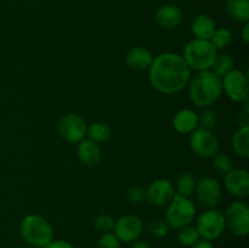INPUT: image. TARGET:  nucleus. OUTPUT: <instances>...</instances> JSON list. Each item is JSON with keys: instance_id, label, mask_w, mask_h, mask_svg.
<instances>
[{"instance_id": "f257e3e1", "label": "nucleus", "mask_w": 249, "mask_h": 248, "mask_svg": "<svg viewBox=\"0 0 249 248\" xmlns=\"http://www.w3.org/2000/svg\"><path fill=\"white\" fill-rule=\"evenodd\" d=\"M148 70V78L152 88L164 95L181 91L191 78V70L182 56L174 53H164L156 56Z\"/></svg>"}, {"instance_id": "f03ea898", "label": "nucleus", "mask_w": 249, "mask_h": 248, "mask_svg": "<svg viewBox=\"0 0 249 248\" xmlns=\"http://www.w3.org/2000/svg\"><path fill=\"white\" fill-rule=\"evenodd\" d=\"M190 100L198 107H209L223 92L221 78L211 70L201 71L189 80Z\"/></svg>"}, {"instance_id": "7ed1b4c3", "label": "nucleus", "mask_w": 249, "mask_h": 248, "mask_svg": "<svg viewBox=\"0 0 249 248\" xmlns=\"http://www.w3.org/2000/svg\"><path fill=\"white\" fill-rule=\"evenodd\" d=\"M21 235L29 246L44 248L53 241V229L44 216L28 214L21 221Z\"/></svg>"}, {"instance_id": "20e7f679", "label": "nucleus", "mask_w": 249, "mask_h": 248, "mask_svg": "<svg viewBox=\"0 0 249 248\" xmlns=\"http://www.w3.org/2000/svg\"><path fill=\"white\" fill-rule=\"evenodd\" d=\"M218 55V50L213 46L211 40H202V39H192L184 48L185 60L190 70L208 71L213 66L214 60Z\"/></svg>"}, {"instance_id": "39448f33", "label": "nucleus", "mask_w": 249, "mask_h": 248, "mask_svg": "<svg viewBox=\"0 0 249 248\" xmlns=\"http://www.w3.org/2000/svg\"><path fill=\"white\" fill-rule=\"evenodd\" d=\"M196 215V207L189 197H182L175 194L168 203L165 211V223L175 230H180L184 226L191 224Z\"/></svg>"}, {"instance_id": "423d86ee", "label": "nucleus", "mask_w": 249, "mask_h": 248, "mask_svg": "<svg viewBox=\"0 0 249 248\" xmlns=\"http://www.w3.org/2000/svg\"><path fill=\"white\" fill-rule=\"evenodd\" d=\"M195 228L199 233V237L207 241H214L220 237L225 231V216L223 212L215 208H209L197 218Z\"/></svg>"}, {"instance_id": "0eeeda50", "label": "nucleus", "mask_w": 249, "mask_h": 248, "mask_svg": "<svg viewBox=\"0 0 249 248\" xmlns=\"http://www.w3.org/2000/svg\"><path fill=\"white\" fill-rule=\"evenodd\" d=\"M225 225L235 236H247L249 232V207L243 202H233L228 207Z\"/></svg>"}, {"instance_id": "6e6552de", "label": "nucleus", "mask_w": 249, "mask_h": 248, "mask_svg": "<svg viewBox=\"0 0 249 248\" xmlns=\"http://www.w3.org/2000/svg\"><path fill=\"white\" fill-rule=\"evenodd\" d=\"M223 91L229 99L235 102H242L248 97V79L247 75L238 70H232L221 78Z\"/></svg>"}, {"instance_id": "1a4fd4ad", "label": "nucleus", "mask_w": 249, "mask_h": 248, "mask_svg": "<svg viewBox=\"0 0 249 248\" xmlns=\"http://www.w3.org/2000/svg\"><path fill=\"white\" fill-rule=\"evenodd\" d=\"M87 129L88 125L85 119L75 113L66 114L58 123V131L61 136L71 143H78L84 140Z\"/></svg>"}, {"instance_id": "9d476101", "label": "nucleus", "mask_w": 249, "mask_h": 248, "mask_svg": "<svg viewBox=\"0 0 249 248\" xmlns=\"http://www.w3.org/2000/svg\"><path fill=\"white\" fill-rule=\"evenodd\" d=\"M190 146L197 156L202 158H209L218 152L219 141L212 130L199 128L191 133Z\"/></svg>"}, {"instance_id": "9b49d317", "label": "nucleus", "mask_w": 249, "mask_h": 248, "mask_svg": "<svg viewBox=\"0 0 249 248\" xmlns=\"http://www.w3.org/2000/svg\"><path fill=\"white\" fill-rule=\"evenodd\" d=\"M197 199L206 208H215L223 198V190L218 180L213 177H203L196 182Z\"/></svg>"}, {"instance_id": "f8f14e48", "label": "nucleus", "mask_w": 249, "mask_h": 248, "mask_svg": "<svg viewBox=\"0 0 249 248\" xmlns=\"http://www.w3.org/2000/svg\"><path fill=\"white\" fill-rule=\"evenodd\" d=\"M113 231L121 242L130 243L141 236L143 231V223L138 215L126 214L116 221Z\"/></svg>"}, {"instance_id": "ddd939ff", "label": "nucleus", "mask_w": 249, "mask_h": 248, "mask_svg": "<svg viewBox=\"0 0 249 248\" xmlns=\"http://www.w3.org/2000/svg\"><path fill=\"white\" fill-rule=\"evenodd\" d=\"M174 195V186L167 179L155 180L146 190V199L151 204L157 207H162L169 203Z\"/></svg>"}, {"instance_id": "4468645a", "label": "nucleus", "mask_w": 249, "mask_h": 248, "mask_svg": "<svg viewBox=\"0 0 249 248\" xmlns=\"http://www.w3.org/2000/svg\"><path fill=\"white\" fill-rule=\"evenodd\" d=\"M225 187L232 196L247 197L249 195V173L246 169H232L225 174Z\"/></svg>"}, {"instance_id": "2eb2a0df", "label": "nucleus", "mask_w": 249, "mask_h": 248, "mask_svg": "<svg viewBox=\"0 0 249 248\" xmlns=\"http://www.w3.org/2000/svg\"><path fill=\"white\" fill-rule=\"evenodd\" d=\"M156 23L165 29H173L180 24L182 19V12L177 5H162L155 14Z\"/></svg>"}, {"instance_id": "dca6fc26", "label": "nucleus", "mask_w": 249, "mask_h": 248, "mask_svg": "<svg viewBox=\"0 0 249 248\" xmlns=\"http://www.w3.org/2000/svg\"><path fill=\"white\" fill-rule=\"evenodd\" d=\"M77 155L80 162L88 167H94L101 160V148L99 143L91 140H82L78 142Z\"/></svg>"}, {"instance_id": "f3484780", "label": "nucleus", "mask_w": 249, "mask_h": 248, "mask_svg": "<svg viewBox=\"0 0 249 248\" xmlns=\"http://www.w3.org/2000/svg\"><path fill=\"white\" fill-rule=\"evenodd\" d=\"M153 57L147 49L142 46H135L130 49L125 55V62L131 70L145 71L148 70L152 63Z\"/></svg>"}, {"instance_id": "a211bd4d", "label": "nucleus", "mask_w": 249, "mask_h": 248, "mask_svg": "<svg viewBox=\"0 0 249 248\" xmlns=\"http://www.w3.org/2000/svg\"><path fill=\"white\" fill-rule=\"evenodd\" d=\"M216 26L214 19L206 14H199L194 17L191 22V31L196 39L211 40L212 35L215 32Z\"/></svg>"}, {"instance_id": "6ab92c4d", "label": "nucleus", "mask_w": 249, "mask_h": 248, "mask_svg": "<svg viewBox=\"0 0 249 248\" xmlns=\"http://www.w3.org/2000/svg\"><path fill=\"white\" fill-rule=\"evenodd\" d=\"M173 126L180 134H191L198 126V116L191 109H181L173 118Z\"/></svg>"}, {"instance_id": "aec40b11", "label": "nucleus", "mask_w": 249, "mask_h": 248, "mask_svg": "<svg viewBox=\"0 0 249 248\" xmlns=\"http://www.w3.org/2000/svg\"><path fill=\"white\" fill-rule=\"evenodd\" d=\"M225 7L231 18L247 23L249 19V0H226Z\"/></svg>"}, {"instance_id": "412c9836", "label": "nucleus", "mask_w": 249, "mask_h": 248, "mask_svg": "<svg viewBox=\"0 0 249 248\" xmlns=\"http://www.w3.org/2000/svg\"><path fill=\"white\" fill-rule=\"evenodd\" d=\"M232 147L241 157H249V125L240 126V129L233 134Z\"/></svg>"}, {"instance_id": "4be33fe9", "label": "nucleus", "mask_w": 249, "mask_h": 248, "mask_svg": "<svg viewBox=\"0 0 249 248\" xmlns=\"http://www.w3.org/2000/svg\"><path fill=\"white\" fill-rule=\"evenodd\" d=\"M87 135L89 136V140L96 143L106 142L111 138V128L104 122H96L87 129Z\"/></svg>"}, {"instance_id": "5701e85b", "label": "nucleus", "mask_w": 249, "mask_h": 248, "mask_svg": "<svg viewBox=\"0 0 249 248\" xmlns=\"http://www.w3.org/2000/svg\"><path fill=\"white\" fill-rule=\"evenodd\" d=\"M196 179L190 173H184L180 175L177 180V185H175L174 190L175 194L182 197L191 196L196 189Z\"/></svg>"}, {"instance_id": "b1692460", "label": "nucleus", "mask_w": 249, "mask_h": 248, "mask_svg": "<svg viewBox=\"0 0 249 248\" xmlns=\"http://www.w3.org/2000/svg\"><path fill=\"white\" fill-rule=\"evenodd\" d=\"M233 58L230 53H220L216 55L214 60L213 66H212V72L215 73L218 77L223 78L224 75L228 74L230 71L233 70Z\"/></svg>"}, {"instance_id": "393cba45", "label": "nucleus", "mask_w": 249, "mask_h": 248, "mask_svg": "<svg viewBox=\"0 0 249 248\" xmlns=\"http://www.w3.org/2000/svg\"><path fill=\"white\" fill-rule=\"evenodd\" d=\"M199 240H201V237H199L198 231H197L195 226H184L178 232V241L184 247H192Z\"/></svg>"}, {"instance_id": "a878e982", "label": "nucleus", "mask_w": 249, "mask_h": 248, "mask_svg": "<svg viewBox=\"0 0 249 248\" xmlns=\"http://www.w3.org/2000/svg\"><path fill=\"white\" fill-rule=\"evenodd\" d=\"M231 41H232V33L230 32V29L224 28V27L216 28L211 38V43L213 44L216 50L225 49L229 44H231Z\"/></svg>"}, {"instance_id": "bb28decb", "label": "nucleus", "mask_w": 249, "mask_h": 248, "mask_svg": "<svg viewBox=\"0 0 249 248\" xmlns=\"http://www.w3.org/2000/svg\"><path fill=\"white\" fill-rule=\"evenodd\" d=\"M213 167L220 174H228L229 172L233 169V164L231 158L226 153L216 152L213 156Z\"/></svg>"}, {"instance_id": "cd10ccee", "label": "nucleus", "mask_w": 249, "mask_h": 248, "mask_svg": "<svg viewBox=\"0 0 249 248\" xmlns=\"http://www.w3.org/2000/svg\"><path fill=\"white\" fill-rule=\"evenodd\" d=\"M114 224H116V220L108 214H101L94 221L95 229L101 233L112 232L114 229Z\"/></svg>"}, {"instance_id": "c85d7f7f", "label": "nucleus", "mask_w": 249, "mask_h": 248, "mask_svg": "<svg viewBox=\"0 0 249 248\" xmlns=\"http://www.w3.org/2000/svg\"><path fill=\"white\" fill-rule=\"evenodd\" d=\"M216 123V114L213 109H204L198 117V125H201V129L206 130H212L215 126Z\"/></svg>"}, {"instance_id": "c756f323", "label": "nucleus", "mask_w": 249, "mask_h": 248, "mask_svg": "<svg viewBox=\"0 0 249 248\" xmlns=\"http://www.w3.org/2000/svg\"><path fill=\"white\" fill-rule=\"evenodd\" d=\"M121 247V241L118 240L113 232L102 233L101 237L97 242V248H119Z\"/></svg>"}, {"instance_id": "7c9ffc66", "label": "nucleus", "mask_w": 249, "mask_h": 248, "mask_svg": "<svg viewBox=\"0 0 249 248\" xmlns=\"http://www.w3.org/2000/svg\"><path fill=\"white\" fill-rule=\"evenodd\" d=\"M147 228L148 231H150L152 235H155L156 237H164L168 233V231H169V226H168V224L163 220L151 221V223H148Z\"/></svg>"}, {"instance_id": "2f4dec72", "label": "nucleus", "mask_w": 249, "mask_h": 248, "mask_svg": "<svg viewBox=\"0 0 249 248\" xmlns=\"http://www.w3.org/2000/svg\"><path fill=\"white\" fill-rule=\"evenodd\" d=\"M126 197H128V201L131 202V203H141L146 198V191L140 186H131L126 191Z\"/></svg>"}, {"instance_id": "473e14b6", "label": "nucleus", "mask_w": 249, "mask_h": 248, "mask_svg": "<svg viewBox=\"0 0 249 248\" xmlns=\"http://www.w3.org/2000/svg\"><path fill=\"white\" fill-rule=\"evenodd\" d=\"M44 248H75V247L73 245H71L70 242H67V241H62V240L55 241L53 240L50 245H48L46 247H44Z\"/></svg>"}, {"instance_id": "72a5a7b5", "label": "nucleus", "mask_w": 249, "mask_h": 248, "mask_svg": "<svg viewBox=\"0 0 249 248\" xmlns=\"http://www.w3.org/2000/svg\"><path fill=\"white\" fill-rule=\"evenodd\" d=\"M191 248H214V246L213 243H212V241H207V240H203V238H201V240L197 241Z\"/></svg>"}, {"instance_id": "f704fd0d", "label": "nucleus", "mask_w": 249, "mask_h": 248, "mask_svg": "<svg viewBox=\"0 0 249 248\" xmlns=\"http://www.w3.org/2000/svg\"><path fill=\"white\" fill-rule=\"evenodd\" d=\"M131 248H151L150 243L146 242V241H138L136 240L135 242L133 243Z\"/></svg>"}, {"instance_id": "c9c22d12", "label": "nucleus", "mask_w": 249, "mask_h": 248, "mask_svg": "<svg viewBox=\"0 0 249 248\" xmlns=\"http://www.w3.org/2000/svg\"><path fill=\"white\" fill-rule=\"evenodd\" d=\"M242 39L245 43H248L249 41V23H245V26H243V29H242Z\"/></svg>"}, {"instance_id": "e433bc0d", "label": "nucleus", "mask_w": 249, "mask_h": 248, "mask_svg": "<svg viewBox=\"0 0 249 248\" xmlns=\"http://www.w3.org/2000/svg\"><path fill=\"white\" fill-rule=\"evenodd\" d=\"M17 248H27V247H17Z\"/></svg>"}]
</instances>
